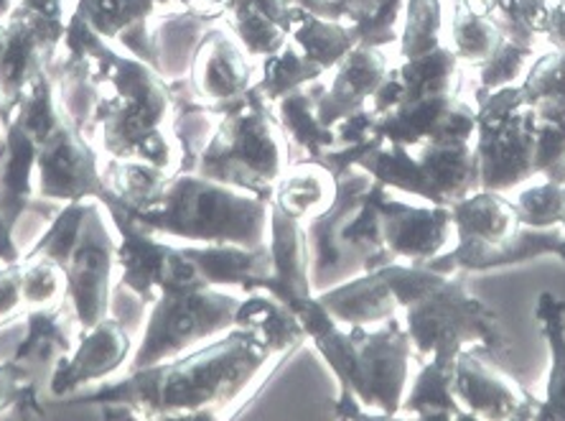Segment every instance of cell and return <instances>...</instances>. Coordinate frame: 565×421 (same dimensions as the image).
Listing matches in <instances>:
<instances>
[{
    "label": "cell",
    "mask_w": 565,
    "mask_h": 421,
    "mask_svg": "<svg viewBox=\"0 0 565 421\" xmlns=\"http://www.w3.org/2000/svg\"><path fill=\"white\" fill-rule=\"evenodd\" d=\"M268 248L273 269L260 288L294 309L298 317V312L316 296L311 286L309 241H306L303 222L270 204Z\"/></svg>",
    "instance_id": "21"
},
{
    "label": "cell",
    "mask_w": 565,
    "mask_h": 421,
    "mask_svg": "<svg viewBox=\"0 0 565 421\" xmlns=\"http://www.w3.org/2000/svg\"><path fill=\"white\" fill-rule=\"evenodd\" d=\"M235 327L250 329V333H255L265 345H270L280 355H290L309 340L296 312L286 307L273 294L263 292V288L245 294L239 299Z\"/></svg>",
    "instance_id": "30"
},
{
    "label": "cell",
    "mask_w": 565,
    "mask_h": 421,
    "mask_svg": "<svg viewBox=\"0 0 565 421\" xmlns=\"http://www.w3.org/2000/svg\"><path fill=\"white\" fill-rule=\"evenodd\" d=\"M156 11L153 0H77L72 15L115 44L130 29L146 27Z\"/></svg>",
    "instance_id": "39"
},
{
    "label": "cell",
    "mask_w": 565,
    "mask_h": 421,
    "mask_svg": "<svg viewBox=\"0 0 565 421\" xmlns=\"http://www.w3.org/2000/svg\"><path fill=\"white\" fill-rule=\"evenodd\" d=\"M23 307L21 299V261L0 266V327L13 322Z\"/></svg>",
    "instance_id": "49"
},
{
    "label": "cell",
    "mask_w": 565,
    "mask_h": 421,
    "mask_svg": "<svg viewBox=\"0 0 565 421\" xmlns=\"http://www.w3.org/2000/svg\"><path fill=\"white\" fill-rule=\"evenodd\" d=\"M26 381H33L26 368H21L13 358L0 360V414L13 407L15 396H19L21 386Z\"/></svg>",
    "instance_id": "50"
},
{
    "label": "cell",
    "mask_w": 565,
    "mask_h": 421,
    "mask_svg": "<svg viewBox=\"0 0 565 421\" xmlns=\"http://www.w3.org/2000/svg\"><path fill=\"white\" fill-rule=\"evenodd\" d=\"M36 197L54 202L113 200L103 179L99 156L74 123L64 118L36 140Z\"/></svg>",
    "instance_id": "12"
},
{
    "label": "cell",
    "mask_w": 565,
    "mask_h": 421,
    "mask_svg": "<svg viewBox=\"0 0 565 421\" xmlns=\"http://www.w3.org/2000/svg\"><path fill=\"white\" fill-rule=\"evenodd\" d=\"M21 3L33 8V11H39V13L60 15V19H66V15H64V0H21Z\"/></svg>",
    "instance_id": "53"
},
{
    "label": "cell",
    "mask_w": 565,
    "mask_h": 421,
    "mask_svg": "<svg viewBox=\"0 0 565 421\" xmlns=\"http://www.w3.org/2000/svg\"><path fill=\"white\" fill-rule=\"evenodd\" d=\"M290 41L301 49L306 60L313 62L323 72H334V67L356 46V39L349 23L337 19H321V15L301 11L298 8L294 19Z\"/></svg>",
    "instance_id": "35"
},
{
    "label": "cell",
    "mask_w": 565,
    "mask_h": 421,
    "mask_svg": "<svg viewBox=\"0 0 565 421\" xmlns=\"http://www.w3.org/2000/svg\"><path fill=\"white\" fill-rule=\"evenodd\" d=\"M52 77L60 87V105L66 120L74 123L87 138H97L95 113L103 101V82L97 80L95 60L89 54H64L62 62H56Z\"/></svg>",
    "instance_id": "29"
},
{
    "label": "cell",
    "mask_w": 565,
    "mask_h": 421,
    "mask_svg": "<svg viewBox=\"0 0 565 421\" xmlns=\"http://www.w3.org/2000/svg\"><path fill=\"white\" fill-rule=\"evenodd\" d=\"M537 54V46L518 44V41L502 36L494 52L489 54V60L481 62L477 67L479 90H500L520 85Z\"/></svg>",
    "instance_id": "47"
},
{
    "label": "cell",
    "mask_w": 565,
    "mask_h": 421,
    "mask_svg": "<svg viewBox=\"0 0 565 421\" xmlns=\"http://www.w3.org/2000/svg\"><path fill=\"white\" fill-rule=\"evenodd\" d=\"M337 189L339 179L321 161L303 159L288 164V169L282 171L276 189H273L270 204L306 225L331 208V202L337 200Z\"/></svg>",
    "instance_id": "28"
},
{
    "label": "cell",
    "mask_w": 565,
    "mask_h": 421,
    "mask_svg": "<svg viewBox=\"0 0 565 421\" xmlns=\"http://www.w3.org/2000/svg\"><path fill=\"white\" fill-rule=\"evenodd\" d=\"M375 185L367 171L360 167L347 169L339 177L337 200L319 218L306 222V241H309V266H311V286L319 294L323 288L362 274L364 261L360 255L349 253L342 243V230L352 212L360 208L364 194Z\"/></svg>",
    "instance_id": "14"
},
{
    "label": "cell",
    "mask_w": 565,
    "mask_h": 421,
    "mask_svg": "<svg viewBox=\"0 0 565 421\" xmlns=\"http://www.w3.org/2000/svg\"><path fill=\"white\" fill-rule=\"evenodd\" d=\"M477 134L473 154L479 187L510 194L535 179V107L525 105L518 85L500 90L477 87Z\"/></svg>",
    "instance_id": "8"
},
{
    "label": "cell",
    "mask_w": 565,
    "mask_h": 421,
    "mask_svg": "<svg viewBox=\"0 0 565 421\" xmlns=\"http://www.w3.org/2000/svg\"><path fill=\"white\" fill-rule=\"evenodd\" d=\"M543 255H558L565 263V228H530L520 225L497 243L456 241L436 259L423 266L444 271V274H481V271H497L520 266V263L543 259Z\"/></svg>",
    "instance_id": "18"
},
{
    "label": "cell",
    "mask_w": 565,
    "mask_h": 421,
    "mask_svg": "<svg viewBox=\"0 0 565 421\" xmlns=\"http://www.w3.org/2000/svg\"><path fill=\"white\" fill-rule=\"evenodd\" d=\"M451 238L456 241L451 208L397 200L395 192L382 202V243L395 261L426 263L448 251Z\"/></svg>",
    "instance_id": "19"
},
{
    "label": "cell",
    "mask_w": 565,
    "mask_h": 421,
    "mask_svg": "<svg viewBox=\"0 0 565 421\" xmlns=\"http://www.w3.org/2000/svg\"><path fill=\"white\" fill-rule=\"evenodd\" d=\"M352 333L360 350L354 396L364 417H397L415 358L408 329L401 317H393L375 327H352Z\"/></svg>",
    "instance_id": "10"
},
{
    "label": "cell",
    "mask_w": 565,
    "mask_h": 421,
    "mask_svg": "<svg viewBox=\"0 0 565 421\" xmlns=\"http://www.w3.org/2000/svg\"><path fill=\"white\" fill-rule=\"evenodd\" d=\"M217 115H222L220 126L199 156L196 175L247 189L270 202L290 164V140L273 105L255 85L239 101L220 107Z\"/></svg>",
    "instance_id": "5"
},
{
    "label": "cell",
    "mask_w": 565,
    "mask_h": 421,
    "mask_svg": "<svg viewBox=\"0 0 565 421\" xmlns=\"http://www.w3.org/2000/svg\"><path fill=\"white\" fill-rule=\"evenodd\" d=\"M454 396L469 419H535L537 399L477 348L463 350L454 366Z\"/></svg>",
    "instance_id": "15"
},
{
    "label": "cell",
    "mask_w": 565,
    "mask_h": 421,
    "mask_svg": "<svg viewBox=\"0 0 565 421\" xmlns=\"http://www.w3.org/2000/svg\"><path fill=\"white\" fill-rule=\"evenodd\" d=\"M222 8L214 11H196L186 8L184 13H171L151 31L153 67L166 80H181L189 74L191 56L204 31L222 19Z\"/></svg>",
    "instance_id": "27"
},
{
    "label": "cell",
    "mask_w": 565,
    "mask_h": 421,
    "mask_svg": "<svg viewBox=\"0 0 565 421\" xmlns=\"http://www.w3.org/2000/svg\"><path fill=\"white\" fill-rule=\"evenodd\" d=\"M451 39H454L451 44L454 54L459 56L463 67L477 70L481 62L489 60V54H492L497 44L502 41V34L489 15L479 13L477 8L467 3V0H456Z\"/></svg>",
    "instance_id": "41"
},
{
    "label": "cell",
    "mask_w": 565,
    "mask_h": 421,
    "mask_svg": "<svg viewBox=\"0 0 565 421\" xmlns=\"http://www.w3.org/2000/svg\"><path fill=\"white\" fill-rule=\"evenodd\" d=\"M243 296L220 286L202 284L161 292L148 307L140 343L130 358V370L156 366L194 350L199 343L214 340L235 327Z\"/></svg>",
    "instance_id": "7"
},
{
    "label": "cell",
    "mask_w": 565,
    "mask_h": 421,
    "mask_svg": "<svg viewBox=\"0 0 565 421\" xmlns=\"http://www.w3.org/2000/svg\"><path fill=\"white\" fill-rule=\"evenodd\" d=\"M171 175L173 171L143 159H107L103 167V179L110 189L113 200L105 208L115 204V208L126 210L128 214L151 210L161 202Z\"/></svg>",
    "instance_id": "33"
},
{
    "label": "cell",
    "mask_w": 565,
    "mask_h": 421,
    "mask_svg": "<svg viewBox=\"0 0 565 421\" xmlns=\"http://www.w3.org/2000/svg\"><path fill=\"white\" fill-rule=\"evenodd\" d=\"M21 299L26 309L56 307L66 299V278L62 266L49 259H21Z\"/></svg>",
    "instance_id": "48"
},
{
    "label": "cell",
    "mask_w": 565,
    "mask_h": 421,
    "mask_svg": "<svg viewBox=\"0 0 565 421\" xmlns=\"http://www.w3.org/2000/svg\"><path fill=\"white\" fill-rule=\"evenodd\" d=\"M382 271L418 360H436L454 373L463 350L477 348L494 360L510 350L500 317L469 292L467 274H444L408 261H393Z\"/></svg>",
    "instance_id": "3"
},
{
    "label": "cell",
    "mask_w": 565,
    "mask_h": 421,
    "mask_svg": "<svg viewBox=\"0 0 565 421\" xmlns=\"http://www.w3.org/2000/svg\"><path fill=\"white\" fill-rule=\"evenodd\" d=\"M130 218L156 235L196 245L260 248L270 235L268 200L196 171H173L161 202Z\"/></svg>",
    "instance_id": "4"
},
{
    "label": "cell",
    "mask_w": 565,
    "mask_h": 421,
    "mask_svg": "<svg viewBox=\"0 0 565 421\" xmlns=\"http://www.w3.org/2000/svg\"><path fill=\"white\" fill-rule=\"evenodd\" d=\"M535 179L565 181V105H535Z\"/></svg>",
    "instance_id": "43"
},
{
    "label": "cell",
    "mask_w": 565,
    "mask_h": 421,
    "mask_svg": "<svg viewBox=\"0 0 565 421\" xmlns=\"http://www.w3.org/2000/svg\"><path fill=\"white\" fill-rule=\"evenodd\" d=\"M132 352V335L120 319L107 315L77 335L72 355L54 368L49 391L60 399L77 393L82 386L110 378L126 366Z\"/></svg>",
    "instance_id": "20"
},
{
    "label": "cell",
    "mask_w": 565,
    "mask_h": 421,
    "mask_svg": "<svg viewBox=\"0 0 565 421\" xmlns=\"http://www.w3.org/2000/svg\"><path fill=\"white\" fill-rule=\"evenodd\" d=\"M74 335H79L77 317L70 302L56 307L26 309V333L15 345L11 358L39 383V378H52L54 368L66 360L74 350Z\"/></svg>",
    "instance_id": "23"
},
{
    "label": "cell",
    "mask_w": 565,
    "mask_h": 421,
    "mask_svg": "<svg viewBox=\"0 0 565 421\" xmlns=\"http://www.w3.org/2000/svg\"><path fill=\"white\" fill-rule=\"evenodd\" d=\"M260 74V62L245 52L230 29L210 27L199 39L189 64V85L202 103L220 107L235 103L250 93Z\"/></svg>",
    "instance_id": "16"
},
{
    "label": "cell",
    "mask_w": 565,
    "mask_h": 421,
    "mask_svg": "<svg viewBox=\"0 0 565 421\" xmlns=\"http://www.w3.org/2000/svg\"><path fill=\"white\" fill-rule=\"evenodd\" d=\"M103 202L87 200L79 230L62 261L66 302L77 317L79 333L110 315L113 271L118 266V238L113 235Z\"/></svg>",
    "instance_id": "9"
},
{
    "label": "cell",
    "mask_w": 565,
    "mask_h": 421,
    "mask_svg": "<svg viewBox=\"0 0 565 421\" xmlns=\"http://www.w3.org/2000/svg\"><path fill=\"white\" fill-rule=\"evenodd\" d=\"M525 105H565V49L540 52L518 85Z\"/></svg>",
    "instance_id": "45"
},
{
    "label": "cell",
    "mask_w": 565,
    "mask_h": 421,
    "mask_svg": "<svg viewBox=\"0 0 565 421\" xmlns=\"http://www.w3.org/2000/svg\"><path fill=\"white\" fill-rule=\"evenodd\" d=\"M390 62L385 49L356 44L334 67L331 85H323L316 101V113L327 128L367 107L372 97L385 82Z\"/></svg>",
    "instance_id": "22"
},
{
    "label": "cell",
    "mask_w": 565,
    "mask_h": 421,
    "mask_svg": "<svg viewBox=\"0 0 565 421\" xmlns=\"http://www.w3.org/2000/svg\"><path fill=\"white\" fill-rule=\"evenodd\" d=\"M301 11H309L321 15V19H337L349 21L356 13V6L352 0H294Z\"/></svg>",
    "instance_id": "51"
},
{
    "label": "cell",
    "mask_w": 565,
    "mask_h": 421,
    "mask_svg": "<svg viewBox=\"0 0 565 421\" xmlns=\"http://www.w3.org/2000/svg\"><path fill=\"white\" fill-rule=\"evenodd\" d=\"M512 204L522 225L565 228V181H527V185L514 189Z\"/></svg>",
    "instance_id": "42"
},
{
    "label": "cell",
    "mask_w": 565,
    "mask_h": 421,
    "mask_svg": "<svg viewBox=\"0 0 565 421\" xmlns=\"http://www.w3.org/2000/svg\"><path fill=\"white\" fill-rule=\"evenodd\" d=\"M66 19L19 6L6 19V39L0 46V101L6 115L26 93L31 80L44 70H52L56 49L64 44Z\"/></svg>",
    "instance_id": "13"
},
{
    "label": "cell",
    "mask_w": 565,
    "mask_h": 421,
    "mask_svg": "<svg viewBox=\"0 0 565 421\" xmlns=\"http://www.w3.org/2000/svg\"><path fill=\"white\" fill-rule=\"evenodd\" d=\"M454 373L440 368L436 360H423L418 373L405 391L401 414L418 419H469L454 396Z\"/></svg>",
    "instance_id": "36"
},
{
    "label": "cell",
    "mask_w": 565,
    "mask_h": 421,
    "mask_svg": "<svg viewBox=\"0 0 565 421\" xmlns=\"http://www.w3.org/2000/svg\"><path fill=\"white\" fill-rule=\"evenodd\" d=\"M227 29L253 60H265L286 46L298 6L294 0H220Z\"/></svg>",
    "instance_id": "25"
},
{
    "label": "cell",
    "mask_w": 565,
    "mask_h": 421,
    "mask_svg": "<svg viewBox=\"0 0 565 421\" xmlns=\"http://www.w3.org/2000/svg\"><path fill=\"white\" fill-rule=\"evenodd\" d=\"M543 41L551 49H565V0H551Z\"/></svg>",
    "instance_id": "52"
},
{
    "label": "cell",
    "mask_w": 565,
    "mask_h": 421,
    "mask_svg": "<svg viewBox=\"0 0 565 421\" xmlns=\"http://www.w3.org/2000/svg\"><path fill=\"white\" fill-rule=\"evenodd\" d=\"M463 64L451 46L440 44L434 52L401 60L397 77L403 82V101H415L423 95L459 93V74ZM401 101V103H403Z\"/></svg>",
    "instance_id": "37"
},
{
    "label": "cell",
    "mask_w": 565,
    "mask_h": 421,
    "mask_svg": "<svg viewBox=\"0 0 565 421\" xmlns=\"http://www.w3.org/2000/svg\"><path fill=\"white\" fill-rule=\"evenodd\" d=\"M477 134V107L461 101L459 93L423 95L397 103L377 115L375 136L382 144L420 146L434 138H469Z\"/></svg>",
    "instance_id": "17"
},
{
    "label": "cell",
    "mask_w": 565,
    "mask_h": 421,
    "mask_svg": "<svg viewBox=\"0 0 565 421\" xmlns=\"http://www.w3.org/2000/svg\"><path fill=\"white\" fill-rule=\"evenodd\" d=\"M153 3L158 6V8H163V6H181V8H194L196 3H202V0H153ZM210 3H214V6H220V0H210Z\"/></svg>",
    "instance_id": "54"
},
{
    "label": "cell",
    "mask_w": 565,
    "mask_h": 421,
    "mask_svg": "<svg viewBox=\"0 0 565 421\" xmlns=\"http://www.w3.org/2000/svg\"><path fill=\"white\" fill-rule=\"evenodd\" d=\"M286 358L250 329L232 327L204 348L179 358L130 370L120 381L82 393L87 403L118 409L126 417H202L217 419L255 391Z\"/></svg>",
    "instance_id": "1"
},
{
    "label": "cell",
    "mask_w": 565,
    "mask_h": 421,
    "mask_svg": "<svg viewBox=\"0 0 565 421\" xmlns=\"http://www.w3.org/2000/svg\"><path fill=\"white\" fill-rule=\"evenodd\" d=\"M15 6H19V0H0V21H6Z\"/></svg>",
    "instance_id": "55"
},
{
    "label": "cell",
    "mask_w": 565,
    "mask_h": 421,
    "mask_svg": "<svg viewBox=\"0 0 565 421\" xmlns=\"http://www.w3.org/2000/svg\"><path fill=\"white\" fill-rule=\"evenodd\" d=\"M66 54H89L97 80L110 87L97 105L95 126L110 159H143L169 169L179 154L166 134L171 123V82L153 64L113 46L87 23L70 15L64 31Z\"/></svg>",
    "instance_id": "2"
},
{
    "label": "cell",
    "mask_w": 565,
    "mask_h": 421,
    "mask_svg": "<svg viewBox=\"0 0 565 421\" xmlns=\"http://www.w3.org/2000/svg\"><path fill=\"white\" fill-rule=\"evenodd\" d=\"M354 167L415 200L451 208L479 189V164L469 138H434L420 146L372 144Z\"/></svg>",
    "instance_id": "6"
},
{
    "label": "cell",
    "mask_w": 565,
    "mask_h": 421,
    "mask_svg": "<svg viewBox=\"0 0 565 421\" xmlns=\"http://www.w3.org/2000/svg\"><path fill=\"white\" fill-rule=\"evenodd\" d=\"M323 82L316 80L311 85L294 90L286 97L273 105L276 120L280 123L282 134L288 136L290 146H298L306 154V159L319 161L323 154L337 146L334 128H327L316 113V101H319Z\"/></svg>",
    "instance_id": "32"
},
{
    "label": "cell",
    "mask_w": 565,
    "mask_h": 421,
    "mask_svg": "<svg viewBox=\"0 0 565 421\" xmlns=\"http://www.w3.org/2000/svg\"><path fill=\"white\" fill-rule=\"evenodd\" d=\"M105 210L118 233L120 284L143 296L148 304L161 292L202 284L204 278L184 253V248L161 241V235L138 225L126 210L115 208V204Z\"/></svg>",
    "instance_id": "11"
},
{
    "label": "cell",
    "mask_w": 565,
    "mask_h": 421,
    "mask_svg": "<svg viewBox=\"0 0 565 421\" xmlns=\"http://www.w3.org/2000/svg\"><path fill=\"white\" fill-rule=\"evenodd\" d=\"M535 319L551 348V373L545 393L537 399L535 419L565 421V302L553 292H543L535 304Z\"/></svg>",
    "instance_id": "34"
},
{
    "label": "cell",
    "mask_w": 565,
    "mask_h": 421,
    "mask_svg": "<svg viewBox=\"0 0 565 421\" xmlns=\"http://www.w3.org/2000/svg\"><path fill=\"white\" fill-rule=\"evenodd\" d=\"M194 263L206 284L220 288H243L245 294L257 292L270 276L273 259L268 243L260 248H245L235 243H206L181 245Z\"/></svg>",
    "instance_id": "26"
},
{
    "label": "cell",
    "mask_w": 565,
    "mask_h": 421,
    "mask_svg": "<svg viewBox=\"0 0 565 421\" xmlns=\"http://www.w3.org/2000/svg\"><path fill=\"white\" fill-rule=\"evenodd\" d=\"M403 13L405 0H372L370 8H356V13L347 23L356 44L387 49L401 39Z\"/></svg>",
    "instance_id": "46"
},
{
    "label": "cell",
    "mask_w": 565,
    "mask_h": 421,
    "mask_svg": "<svg viewBox=\"0 0 565 421\" xmlns=\"http://www.w3.org/2000/svg\"><path fill=\"white\" fill-rule=\"evenodd\" d=\"M467 3L489 15L504 39L527 46H537L551 15V0H467Z\"/></svg>",
    "instance_id": "38"
},
{
    "label": "cell",
    "mask_w": 565,
    "mask_h": 421,
    "mask_svg": "<svg viewBox=\"0 0 565 421\" xmlns=\"http://www.w3.org/2000/svg\"><path fill=\"white\" fill-rule=\"evenodd\" d=\"M440 29H444V6L440 0H405L403 29L397 46H401V60L434 52L440 41Z\"/></svg>",
    "instance_id": "44"
},
{
    "label": "cell",
    "mask_w": 565,
    "mask_h": 421,
    "mask_svg": "<svg viewBox=\"0 0 565 421\" xmlns=\"http://www.w3.org/2000/svg\"><path fill=\"white\" fill-rule=\"evenodd\" d=\"M321 67H316L313 62L306 60L294 41H286V46L273 56L260 60V74H257V90L265 95V101L276 105L280 97H286L294 90H301L311 82L323 77Z\"/></svg>",
    "instance_id": "40"
},
{
    "label": "cell",
    "mask_w": 565,
    "mask_h": 421,
    "mask_svg": "<svg viewBox=\"0 0 565 421\" xmlns=\"http://www.w3.org/2000/svg\"><path fill=\"white\" fill-rule=\"evenodd\" d=\"M316 299L344 327H375L401 317V304H397L382 266L339 281L316 294Z\"/></svg>",
    "instance_id": "24"
},
{
    "label": "cell",
    "mask_w": 565,
    "mask_h": 421,
    "mask_svg": "<svg viewBox=\"0 0 565 421\" xmlns=\"http://www.w3.org/2000/svg\"><path fill=\"white\" fill-rule=\"evenodd\" d=\"M451 218L456 241L497 243L520 225L510 197L481 187L451 204Z\"/></svg>",
    "instance_id": "31"
}]
</instances>
